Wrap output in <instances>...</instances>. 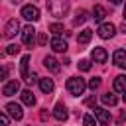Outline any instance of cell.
I'll list each match as a JSON object with an SVG mask.
<instances>
[{
  "label": "cell",
  "mask_w": 126,
  "mask_h": 126,
  "mask_svg": "<svg viewBox=\"0 0 126 126\" xmlns=\"http://www.w3.org/2000/svg\"><path fill=\"white\" fill-rule=\"evenodd\" d=\"M45 6H47V12L57 20H61L69 12V0H47Z\"/></svg>",
  "instance_id": "1"
},
{
  "label": "cell",
  "mask_w": 126,
  "mask_h": 126,
  "mask_svg": "<svg viewBox=\"0 0 126 126\" xmlns=\"http://www.w3.org/2000/svg\"><path fill=\"white\" fill-rule=\"evenodd\" d=\"M85 89H87V83H85L81 77H71V79H67V91H69L73 96L83 94Z\"/></svg>",
  "instance_id": "2"
},
{
  "label": "cell",
  "mask_w": 126,
  "mask_h": 126,
  "mask_svg": "<svg viewBox=\"0 0 126 126\" xmlns=\"http://www.w3.org/2000/svg\"><path fill=\"white\" fill-rule=\"evenodd\" d=\"M22 18L28 20V22H37L41 16H39V8L33 6V4H26L22 6Z\"/></svg>",
  "instance_id": "3"
},
{
  "label": "cell",
  "mask_w": 126,
  "mask_h": 126,
  "mask_svg": "<svg viewBox=\"0 0 126 126\" xmlns=\"http://www.w3.org/2000/svg\"><path fill=\"white\" fill-rule=\"evenodd\" d=\"M35 28L30 24V26H26L24 30H22V41H24V45H28V47H32L33 43H35Z\"/></svg>",
  "instance_id": "4"
},
{
  "label": "cell",
  "mask_w": 126,
  "mask_h": 126,
  "mask_svg": "<svg viewBox=\"0 0 126 126\" xmlns=\"http://www.w3.org/2000/svg\"><path fill=\"white\" fill-rule=\"evenodd\" d=\"M96 33L102 37V39H110L114 33H116V28L110 24V22H102L100 26H98V30H96Z\"/></svg>",
  "instance_id": "5"
},
{
  "label": "cell",
  "mask_w": 126,
  "mask_h": 126,
  "mask_svg": "<svg viewBox=\"0 0 126 126\" xmlns=\"http://www.w3.org/2000/svg\"><path fill=\"white\" fill-rule=\"evenodd\" d=\"M4 110L10 114V118H14V120H22L24 118V110H22V106L18 104V102H8L6 106H4Z\"/></svg>",
  "instance_id": "6"
},
{
  "label": "cell",
  "mask_w": 126,
  "mask_h": 126,
  "mask_svg": "<svg viewBox=\"0 0 126 126\" xmlns=\"http://www.w3.org/2000/svg\"><path fill=\"white\" fill-rule=\"evenodd\" d=\"M49 43H51V49H53L55 53H65V51H67V41H65L61 35H55Z\"/></svg>",
  "instance_id": "7"
},
{
  "label": "cell",
  "mask_w": 126,
  "mask_h": 126,
  "mask_svg": "<svg viewBox=\"0 0 126 126\" xmlns=\"http://www.w3.org/2000/svg\"><path fill=\"white\" fill-rule=\"evenodd\" d=\"M67 116H69V112H67L65 104H63V102H57V104H55V108H53V118H55L57 122H65V120H67Z\"/></svg>",
  "instance_id": "8"
},
{
  "label": "cell",
  "mask_w": 126,
  "mask_h": 126,
  "mask_svg": "<svg viewBox=\"0 0 126 126\" xmlns=\"http://www.w3.org/2000/svg\"><path fill=\"white\" fill-rule=\"evenodd\" d=\"M18 30H20V22H18L16 18H12V20H8V24H6V28H4V35H6V37H14V35L18 33Z\"/></svg>",
  "instance_id": "9"
},
{
  "label": "cell",
  "mask_w": 126,
  "mask_h": 126,
  "mask_svg": "<svg viewBox=\"0 0 126 126\" xmlns=\"http://www.w3.org/2000/svg\"><path fill=\"white\" fill-rule=\"evenodd\" d=\"M91 59H93L94 63H104V61L108 59V53H106L104 47H94V49L91 51Z\"/></svg>",
  "instance_id": "10"
},
{
  "label": "cell",
  "mask_w": 126,
  "mask_h": 126,
  "mask_svg": "<svg viewBox=\"0 0 126 126\" xmlns=\"http://www.w3.org/2000/svg\"><path fill=\"white\" fill-rule=\"evenodd\" d=\"M112 61H114L116 67L126 69V51H124V49H116V51L112 53Z\"/></svg>",
  "instance_id": "11"
},
{
  "label": "cell",
  "mask_w": 126,
  "mask_h": 126,
  "mask_svg": "<svg viewBox=\"0 0 126 126\" xmlns=\"http://www.w3.org/2000/svg\"><path fill=\"white\" fill-rule=\"evenodd\" d=\"M43 65H45V69H49L51 73H59V71H61V65H59V61H57L53 55H47V57L43 59Z\"/></svg>",
  "instance_id": "12"
},
{
  "label": "cell",
  "mask_w": 126,
  "mask_h": 126,
  "mask_svg": "<svg viewBox=\"0 0 126 126\" xmlns=\"http://www.w3.org/2000/svg\"><path fill=\"white\" fill-rule=\"evenodd\" d=\"M16 93H20V83H18V81H8V83L4 85V89H2V94H4V96H12V94H16Z\"/></svg>",
  "instance_id": "13"
},
{
  "label": "cell",
  "mask_w": 126,
  "mask_h": 126,
  "mask_svg": "<svg viewBox=\"0 0 126 126\" xmlns=\"http://www.w3.org/2000/svg\"><path fill=\"white\" fill-rule=\"evenodd\" d=\"M94 116H96L98 124H102V126H106L110 122V112L106 108H94Z\"/></svg>",
  "instance_id": "14"
},
{
  "label": "cell",
  "mask_w": 126,
  "mask_h": 126,
  "mask_svg": "<svg viewBox=\"0 0 126 126\" xmlns=\"http://www.w3.org/2000/svg\"><path fill=\"white\" fill-rule=\"evenodd\" d=\"M104 18H106V8H104V6H100V4H96V6L93 8V20L102 24V20H104Z\"/></svg>",
  "instance_id": "15"
},
{
  "label": "cell",
  "mask_w": 126,
  "mask_h": 126,
  "mask_svg": "<svg viewBox=\"0 0 126 126\" xmlns=\"http://www.w3.org/2000/svg\"><path fill=\"white\" fill-rule=\"evenodd\" d=\"M39 89L45 93V94H51L53 93V89H55V83H53V79H39Z\"/></svg>",
  "instance_id": "16"
},
{
  "label": "cell",
  "mask_w": 126,
  "mask_h": 126,
  "mask_svg": "<svg viewBox=\"0 0 126 126\" xmlns=\"http://www.w3.org/2000/svg\"><path fill=\"white\" fill-rule=\"evenodd\" d=\"M112 89L116 93H126V77L124 75H118L114 79V83H112Z\"/></svg>",
  "instance_id": "17"
},
{
  "label": "cell",
  "mask_w": 126,
  "mask_h": 126,
  "mask_svg": "<svg viewBox=\"0 0 126 126\" xmlns=\"http://www.w3.org/2000/svg\"><path fill=\"white\" fill-rule=\"evenodd\" d=\"M91 37H93V30H83V32H79V35H77V41H79V45H87L89 41H91Z\"/></svg>",
  "instance_id": "18"
},
{
  "label": "cell",
  "mask_w": 126,
  "mask_h": 126,
  "mask_svg": "<svg viewBox=\"0 0 126 126\" xmlns=\"http://www.w3.org/2000/svg\"><path fill=\"white\" fill-rule=\"evenodd\" d=\"M20 96H22V102H24V104H28V106H33V104H35V96H33V93H32L30 89L22 91Z\"/></svg>",
  "instance_id": "19"
},
{
  "label": "cell",
  "mask_w": 126,
  "mask_h": 126,
  "mask_svg": "<svg viewBox=\"0 0 126 126\" xmlns=\"http://www.w3.org/2000/svg\"><path fill=\"white\" fill-rule=\"evenodd\" d=\"M28 65H30V55H24L22 61H20V75H22V79L28 77Z\"/></svg>",
  "instance_id": "20"
},
{
  "label": "cell",
  "mask_w": 126,
  "mask_h": 126,
  "mask_svg": "<svg viewBox=\"0 0 126 126\" xmlns=\"http://www.w3.org/2000/svg\"><path fill=\"white\" fill-rule=\"evenodd\" d=\"M87 18H89V12L81 8V10H77V14H75V20H73V22H75V24H85V22H87Z\"/></svg>",
  "instance_id": "21"
},
{
  "label": "cell",
  "mask_w": 126,
  "mask_h": 126,
  "mask_svg": "<svg viewBox=\"0 0 126 126\" xmlns=\"http://www.w3.org/2000/svg\"><path fill=\"white\" fill-rule=\"evenodd\" d=\"M100 100H102L106 106H116V102H118V100H116V96H114V94H110V93H104V94L100 96Z\"/></svg>",
  "instance_id": "22"
},
{
  "label": "cell",
  "mask_w": 126,
  "mask_h": 126,
  "mask_svg": "<svg viewBox=\"0 0 126 126\" xmlns=\"http://www.w3.org/2000/svg\"><path fill=\"white\" fill-rule=\"evenodd\" d=\"M96 116L94 114H85L83 116V126H96Z\"/></svg>",
  "instance_id": "23"
},
{
  "label": "cell",
  "mask_w": 126,
  "mask_h": 126,
  "mask_svg": "<svg viewBox=\"0 0 126 126\" xmlns=\"http://www.w3.org/2000/svg\"><path fill=\"white\" fill-rule=\"evenodd\" d=\"M49 32H51V33H55V35H61L63 26H61V24H51V26H49Z\"/></svg>",
  "instance_id": "24"
},
{
  "label": "cell",
  "mask_w": 126,
  "mask_h": 126,
  "mask_svg": "<svg viewBox=\"0 0 126 126\" xmlns=\"http://www.w3.org/2000/svg\"><path fill=\"white\" fill-rule=\"evenodd\" d=\"M6 53H8V55H16V53H20V45H16V43H10V45L6 47Z\"/></svg>",
  "instance_id": "25"
},
{
  "label": "cell",
  "mask_w": 126,
  "mask_h": 126,
  "mask_svg": "<svg viewBox=\"0 0 126 126\" xmlns=\"http://www.w3.org/2000/svg\"><path fill=\"white\" fill-rule=\"evenodd\" d=\"M79 69L85 71V73L91 71V61H89V59H81V61H79Z\"/></svg>",
  "instance_id": "26"
},
{
  "label": "cell",
  "mask_w": 126,
  "mask_h": 126,
  "mask_svg": "<svg viewBox=\"0 0 126 126\" xmlns=\"http://www.w3.org/2000/svg\"><path fill=\"white\" fill-rule=\"evenodd\" d=\"M24 81H26V85H30V87H32V85H33V83H37L39 79H37V75H35V73H28V77H26Z\"/></svg>",
  "instance_id": "27"
},
{
  "label": "cell",
  "mask_w": 126,
  "mask_h": 126,
  "mask_svg": "<svg viewBox=\"0 0 126 126\" xmlns=\"http://www.w3.org/2000/svg\"><path fill=\"white\" fill-rule=\"evenodd\" d=\"M87 87H89V89H91V91H96V89H98V87H100V79H98V77H94V79H91V81H89V85H87Z\"/></svg>",
  "instance_id": "28"
},
{
  "label": "cell",
  "mask_w": 126,
  "mask_h": 126,
  "mask_svg": "<svg viewBox=\"0 0 126 126\" xmlns=\"http://www.w3.org/2000/svg\"><path fill=\"white\" fill-rule=\"evenodd\" d=\"M0 124H2V126H8V124H10V114H8L6 110H2V114H0Z\"/></svg>",
  "instance_id": "29"
},
{
  "label": "cell",
  "mask_w": 126,
  "mask_h": 126,
  "mask_svg": "<svg viewBox=\"0 0 126 126\" xmlns=\"http://www.w3.org/2000/svg\"><path fill=\"white\" fill-rule=\"evenodd\" d=\"M39 118H41L43 122H45V120L49 118V112H47V108H41V112H39Z\"/></svg>",
  "instance_id": "30"
},
{
  "label": "cell",
  "mask_w": 126,
  "mask_h": 126,
  "mask_svg": "<svg viewBox=\"0 0 126 126\" xmlns=\"http://www.w3.org/2000/svg\"><path fill=\"white\" fill-rule=\"evenodd\" d=\"M85 104H87V106H94V104H96V98H94V96H89V98L85 100Z\"/></svg>",
  "instance_id": "31"
},
{
  "label": "cell",
  "mask_w": 126,
  "mask_h": 126,
  "mask_svg": "<svg viewBox=\"0 0 126 126\" xmlns=\"http://www.w3.org/2000/svg\"><path fill=\"white\" fill-rule=\"evenodd\" d=\"M37 41H39V45H45V43H47V35H45V33H41V35L37 37Z\"/></svg>",
  "instance_id": "32"
},
{
  "label": "cell",
  "mask_w": 126,
  "mask_h": 126,
  "mask_svg": "<svg viewBox=\"0 0 126 126\" xmlns=\"http://www.w3.org/2000/svg\"><path fill=\"white\" fill-rule=\"evenodd\" d=\"M6 77H8V69L4 67V69H2V79H6Z\"/></svg>",
  "instance_id": "33"
},
{
  "label": "cell",
  "mask_w": 126,
  "mask_h": 126,
  "mask_svg": "<svg viewBox=\"0 0 126 126\" xmlns=\"http://www.w3.org/2000/svg\"><path fill=\"white\" fill-rule=\"evenodd\" d=\"M120 32H122V33H126V22H122V26H120Z\"/></svg>",
  "instance_id": "34"
},
{
  "label": "cell",
  "mask_w": 126,
  "mask_h": 126,
  "mask_svg": "<svg viewBox=\"0 0 126 126\" xmlns=\"http://www.w3.org/2000/svg\"><path fill=\"white\" fill-rule=\"evenodd\" d=\"M110 2H112V4H120L122 0H110Z\"/></svg>",
  "instance_id": "35"
},
{
  "label": "cell",
  "mask_w": 126,
  "mask_h": 126,
  "mask_svg": "<svg viewBox=\"0 0 126 126\" xmlns=\"http://www.w3.org/2000/svg\"><path fill=\"white\" fill-rule=\"evenodd\" d=\"M124 18H126V6H124Z\"/></svg>",
  "instance_id": "36"
},
{
  "label": "cell",
  "mask_w": 126,
  "mask_h": 126,
  "mask_svg": "<svg viewBox=\"0 0 126 126\" xmlns=\"http://www.w3.org/2000/svg\"><path fill=\"white\" fill-rule=\"evenodd\" d=\"M124 102H126V93H124Z\"/></svg>",
  "instance_id": "37"
}]
</instances>
